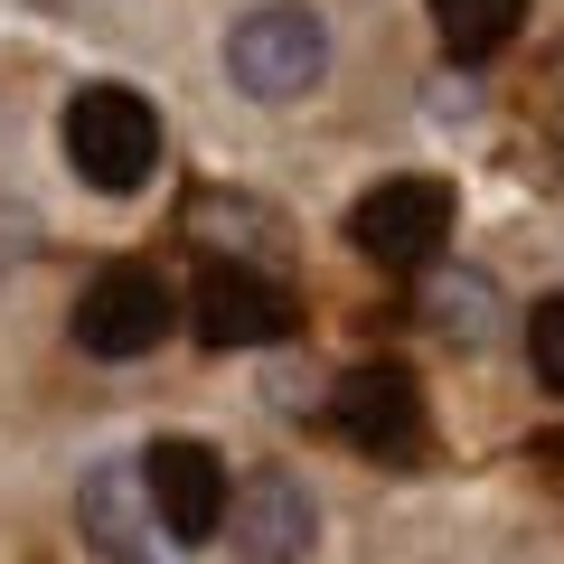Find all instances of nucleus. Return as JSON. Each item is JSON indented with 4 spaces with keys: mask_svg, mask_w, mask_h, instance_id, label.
<instances>
[{
    "mask_svg": "<svg viewBox=\"0 0 564 564\" xmlns=\"http://www.w3.org/2000/svg\"><path fill=\"white\" fill-rule=\"evenodd\" d=\"M141 489H151V518H161L170 545H207L226 527V470L207 443H188V433H161V443L141 452Z\"/></svg>",
    "mask_w": 564,
    "mask_h": 564,
    "instance_id": "obj_7",
    "label": "nucleus"
},
{
    "mask_svg": "<svg viewBox=\"0 0 564 564\" xmlns=\"http://www.w3.org/2000/svg\"><path fill=\"white\" fill-rule=\"evenodd\" d=\"M527 358H536V377L564 395V292H545V302L527 311Z\"/></svg>",
    "mask_w": 564,
    "mask_h": 564,
    "instance_id": "obj_11",
    "label": "nucleus"
},
{
    "mask_svg": "<svg viewBox=\"0 0 564 564\" xmlns=\"http://www.w3.org/2000/svg\"><path fill=\"white\" fill-rule=\"evenodd\" d=\"M188 329H198L207 348H273V339L302 329V302H292L273 273H254V263H207V273L188 282Z\"/></svg>",
    "mask_w": 564,
    "mask_h": 564,
    "instance_id": "obj_5",
    "label": "nucleus"
},
{
    "mask_svg": "<svg viewBox=\"0 0 564 564\" xmlns=\"http://www.w3.org/2000/svg\"><path fill=\"white\" fill-rule=\"evenodd\" d=\"M329 423H339L358 452H377V462H414L423 452V377L395 367V358L348 367V377L329 386Z\"/></svg>",
    "mask_w": 564,
    "mask_h": 564,
    "instance_id": "obj_6",
    "label": "nucleus"
},
{
    "mask_svg": "<svg viewBox=\"0 0 564 564\" xmlns=\"http://www.w3.org/2000/svg\"><path fill=\"white\" fill-rule=\"evenodd\" d=\"M518 20H527V0H433V29H443V47L462 66L499 57V47L518 39Z\"/></svg>",
    "mask_w": 564,
    "mask_h": 564,
    "instance_id": "obj_9",
    "label": "nucleus"
},
{
    "mask_svg": "<svg viewBox=\"0 0 564 564\" xmlns=\"http://www.w3.org/2000/svg\"><path fill=\"white\" fill-rule=\"evenodd\" d=\"M226 545L236 564H302L311 555V489L292 470H254L226 508Z\"/></svg>",
    "mask_w": 564,
    "mask_h": 564,
    "instance_id": "obj_8",
    "label": "nucleus"
},
{
    "mask_svg": "<svg viewBox=\"0 0 564 564\" xmlns=\"http://www.w3.org/2000/svg\"><path fill=\"white\" fill-rule=\"evenodd\" d=\"M348 236H358V254L386 263V273H423V263L452 245V188L423 180V170L377 180L358 207H348Z\"/></svg>",
    "mask_w": 564,
    "mask_h": 564,
    "instance_id": "obj_3",
    "label": "nucleus"
},
{
    "mask_svg": "<svg viewBox=\"0 0 564 564\" xmlns=\"http://www.w3.org/2000/svg\"><path fill=\"white\" fill-rule=\"evenodd\" d=\"M226 76L254 104H302L329 76V29L311 20L302 0H263V10H245L226 29Z\"/></svg>",
    "mask_w": 564,
    "mask_h": 564,
    "instance_id": "obj_2",
    "label": "nucleus"
},
{
    "mask_svg": "<svg viewBox=\"0 0 564 564\" xmlns=\"http://www.w3.org/2000/svg\"><path fill=\"white\" fill-rule=\"evenodd\" d=\"M180 302H170V282L151 263H104L95 282L76 292V348L85 358H141V348H161Z\"/></svg>",
    "mask_w": 564,
    "mask_h": 564,
    "instance_id": "obj_4",
    "label": "nucleus"
},
{
    "mask_svg": "<svg viewBox=\"0 0 564 564\" xmlns=\"http://www.w3.org/2000/svg\"><path fill=\"white\" fill-rule=\"evenodd\" d=\"M132 489H141V462H132V470H95V480H85V536H95L104 555H132V545H141V527L122 518Z\"/></svg>",
    "mask_w": 564,
    "mask_h": 564,
    "instance_id": "obj_10",
    "label": "nucleus"
},
{
    "mask_svg": "<svg viewBox=\"0 0 564 564\" xmlns=\"http://www.w3.org/2000/svg\"><path fill=\"white\" fill-rule=\"evenodd\" d=\"M57 141H66V170L85 188H104V198H132L161 170V113L132 85H85V95H66Z\"/></svg>",
    "mask_w": 564,
    "mask_h": 564,
    "instance_id": "obj_1",
    "label": "nucleus"
}]
</instances>
